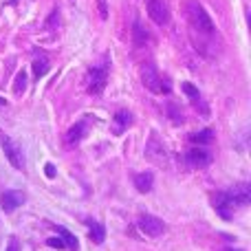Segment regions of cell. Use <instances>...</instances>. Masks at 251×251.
<instances>
[{"label":"cell","instance_id":"6da1fadb","mask_svg":"<svg viewBox=\"0 0 251 251\" xmlns=\"http://www.w3.org/2000/svg\"><path fill=\"white\" fill-rule=\"evenodd\" d=\"M249 201H251V187L247 185V183H240V185H236L234 190L216 194L214 205H216L218 214H221L223 218H229L231 216L229 209L245 207V205H249Z\"/></svg>","mask_w":251,"mask_h":251},{"label":"cell","instance_id":"7a4b0ae2","mask_svg":"<svg viewBox=\"0 0 251 251\" xmlns=\"http://www.w3.org/2000/svg\"><path fill=\"white\" fill-rule=\"evenodd\" d=\"M185 13H187V20H190V25H192L194 31L205 33V35H214V22H212L209 13L205 11V7L201 2H196V0H187Z\"/></svg>","mask_w":251,"mask_h":251},{"label":"cell","instance_id":"3957f363","mask_svg":"<svg viewBox=\"0 0 251 251\" xmlns=\"http://www.w3.org/2000/svg\"><path fill=\"white\" fill-rule=\"evenodd\" d=\"M108 71H110V60L104 57L100 66H93L88 71V82H86V91L91 95H101L106 88V82H108Z\"/></svg>","mask_w":251,"mask_h":251},{"label":"cell","instance_id":"277c9868","mask_svg":"<svg viewBox=\"0 0 251 251\" xmlns=\"http://www.w3.org/2000/svg\"><path fill=\"white\" fill-rule=\"evenodd\" d=\"M141 82L148 91L156 93V95H161V93H170V86L163 82V77H161L159 71H156L152 64H146L141 69Z\"/></svg>","mask_w":251,"mask_h":251},{"label":"cell","instance_id":"5b68a950","mask_svg":"<svg viewBox=\"0 0 251 251\" xmlns=\"http://www.w3.org/2000/svg\"><path fill=\"white\" fill-rule=\"evenodd\" d=\"M0 148H2L4 156L9 159V163L13 165L16 170H22L25 168V156H22V148L13 141L9 134H2L0 132Z\"/></svg>","mask_w":251,"mask_h":251},{"label":"cell","instance_id":"8992f818","mask_svg":"<svg viewBox=\"0 0 251 251\" xmlns=\"http://www.w3.org/2000/svg\"><path fill=\"white\" fill-rule=\"evenodd\" d=\"M146 9L152 22H156L159 26H165L170 22V9L165 0H146Z\"/></svg>","mask_w":251,"mask_h":251},{"label":"cell","instance_id":"52a82bcc","mask_svg":"<svg viewBox=\"0 0 251 251\" xmlns=\"http://www.w3.org/2000/svg\"><path fill=\"white\" fill-rule=\"evenodd\" d=\"M139 229H141L146 236H150V238H159V236H163V231H165V223L156 216L143 214V216H139Z\"/></svg>","mask_w":251,"mask_h":251},{"label":"cell","instance_id":"ba28073f","mask_svg":"<svg viewBox=\"0 0 251 251\" xmlns=\"http://www.w3.org/2000/svg\"><path fill=\"white\" fill-rule=\"evenodd\" d=\"M146 156L152 161V163H156V165H163L165 163V148H163V143L156 139V134H152L150 141H148Z\"/></svg>","mask_w":251,"mask_h":251},{"label":"cell","instance_id":"9c48e42d","mask_svg":"<svg viewBox=\"0 0 251 251\" xmlns=\"http://www.w3.org/2000/svg\"><path fill=\"white\" fill-rule=\"evenodd\" d=\"M26 201V196L22 194V192L18 190H9V192H2V196H0V205H2L4 212H13V209H18L22 203Z\"/></svg>","mask_w":251,"mask_h":251},{"label":"cell","instance_id":"30bf717a","mask_svg":"<svg viewBox=\"0 0 251 251\" xmlns=\"http://www.w3.org/2000/svg\"><path fill=\"white\" fill-rule=\"evenodd\" d=\"M185 159H187V163H190L192 168H207V165L212 163V154H209L207 150H201V148L190 150Z\"/></svg>","mask_w":251,"mask_h":251},{"label":"cell","instance_id":"8fae6325","mask_svg":"<svg viewBox=\"0 0 251 251\" xmlns=\"http://www.w3.org/2000/svg\"><path fill=\"white\" fill-rule=\"evenodd\" d=\"M130 124H132V113L130 110H117L113 117L110 130H113V134H124V130L130 128Z\"/></svg>","mask_w":251,"mask_h":251},{"label":"cell","instance_id":"7c38bea8","mask_svg":"<svg viewBox=\"0 0 251 251\" xmlns=\"http://www.w3.org/2000/svg\"><path fill=\"white\" fill-rule=\"evenodd\" d=\"M86 134V122H77L75 126H71V130L66 132V146H77Z\"/></svg>","mask_w":251,"mask_h":251},{"label":"cell","instance_id":"4fadbf2b","mask_svg":"<svg viewBox=\"0 0 251 251\" xmlns=\"http://www.w3.org/2000/svg\"><path fill=\"white\" fill-rule=\"evenodd\" d=\"M152 185H154V176H152V172H141L134 176V187H137L139 192H143V194H148V192L152 190Z\"/></svg>","mask_w":251,"mask_h":251},{"label":"cell","instance_id":"5bb4252c","mask_svg":"<svg viewBox=\"0 0 251 251\" xmlns=\"http://www.w3.org/2000/svg\"><path fill=\"white\" fill-rule=\"evenodd\" d=\"M88 229H91V240H93V243H97V245L104 243V238H106V229H104V225H101V223H97V221H88Z\"/></svg>","mask_w":251,"mask_h":251},{"label":"cell","instance_id":"9a60e30c","mask_svg":"<svg viewBox=\"0 0 251 251\" xmlns=\"http://www.w3.org/2000/svg\"><path fill=\"white\" fill-rule=\"evenodd\" d=\"M57 229V234L62 236V243H64V247H69L71 251H79V243H77V238H75L73 234H71L66 227H55Z\"/></svg>","mask_w":251,"mask_h":251},{"label":"cell","instance_id":"2e32d148","mask_svg":"<svg viewBox=\"0 0 251 251\" xmlns=\"http://www.w3.org/2000/svg\"><path fill=\"white\" fill-rule=\"evenodd\" d=\"M49 73V57L47 55H40L33 60V75L35 77H44V75Z\"/></svg>","mask_w":251,"mask_h":251},{"label":"cell","instance_id":"e0dca14e","mask_svg":"<svg viewBox=\"0 0 251 251\" xmlns=\"http://www.w3.org/2000/svg\"><path fill=\"white\" fill-rule=\"evenodd\" d=\"M212 139H214V130L212 128H205V130H201V132L192 134L190 141L192 143H199V146H205V143H212Z\"/></svg>","mask_w":251,"mask_h":251},{"label":"cell","instance_id":"ac0fdd59","mask_svg":"<svg viewBox=\"0 0 251 251\" xmlns=\"http://www.w3.org/2000/svg\"><path fill=\"white\" fill-rule=\"evenodd\" d=\"M132 29H134V42H137V44H146L148 42V31L141 26V22L134 20Z\"/></svg>","mask_w":251,"mask_h":251},{"label":"cell","instance_id":"d6986e66","mask_svg":"<svg viewBox=\"0 0 251 251\" xmlns=\"http://www.w3.org/2000/svg\"><path fill=\"white\" fill-rule=\"evenodd\" d=\"M25 88H26V73H25V71H20V73L16 75L13 93H16V95H22V93H25Z\"/></svg>","mask_w":251,"mask_h":251},{"label":"cell","instance_id":"ffe728a7","mask_svg":"<svg viewBox=\"0 0 251 251\" xmlns=\"http://www.w3.org/2000/svg\"><path fill=\"white\" fill-rule=\"evenodd\" d=\"M181 88H183V93H185L187 97H192V100H194V101H199L201 93H199V88H196L194 84H190V82H183V84H181Z\"/></svg>","mask_w":251,"mask_h":251},{"label":"cell","instance_id":"44dd1931","mask_svg":"<svg viewBox=\"0 0 251 251\" xmlns=\"http://www.w3.org/2000/svg\"><path fill=\"white\" fill-rule=\"evenodd\" d=\"M168 113H170V117H172L174 124H181V122H183V115L178 113L176 104H170V106H168Z\"/></svg>","mask_w":251,"mask_h":251},{"label":"cell","instance_id":"7402d4cb","mask_svg":"<svg viewBox=\"0 0 251 251\" xmlns=\"http://www.w3.org/2000/svg\"><path fill=\"white\" fill-rule=\"evenodd\" d=\"M47 245H49L51 249H62V247H64L62 238H49V240H47Z\"/></svg>","mask_w":251,"mask_h":251},{"label":"cell","instance_id":"603a6c76","mask_svg":"<svg viewBox=\"0 0 251 251\" xmlns=\"http://www.w3.org/2000/svg\"><path fill=\"white\" fill-rule=\"evenodd\" d=\"M44 172H47L49 178H55V165H53V163H47V165H44Z\"/></svg>","mask_w":251,"mask_h":251},{"label":"cell","instance_id":"cb8c5ba5","mask_svg":"<svg viewBox=\"0 0 251 251\" xmlns=\"http://www.w3.org/2000/svg\"><path fill=\"white\" fill-rule=\"evenodd\" d=\"M7 251H20V245H18V238H9Z\"/></svg>","mask_w":251,"mask_h":251},{"label":"cell","instance_id":"d4e9b609","mask_svg":"<svg viewBox=\"0 0 251 251\" xmlns=\"http://www.w3.org/2000/svg\"><path fill=\"white\" fill-rule=\"evenodd\" d=\"M55 22H60V11H57V9L51 13V18H49V26H55Z\"/></svg>","mask_w":251,"mask_h":251},{"label":"cell","instance_id":"484cf974","mask_svg":"<svg viewBox=\"0 0 251 251\" xmlns=\"http://www.w3.org/2000/svg\"><path fill=\"white\" fill-rule=\"evenodd\" d=\"M0 106H7V100H4V97H0Z\"/></svg>","mask_w":251,"mask_h":251},{"label":"cell","instance_id":"4316f807","mask_svg":"<svg viewBox=\"0 0 251 251\" xmlns=\"http://www.w3.org/2000/svg\"><path fill=\"white\" fill-rule=\"evenodd\" d=\"M227 251H234V249H227Z\"/></svg>","mask_w":251,"mask_h":251}]
</instances>
